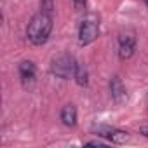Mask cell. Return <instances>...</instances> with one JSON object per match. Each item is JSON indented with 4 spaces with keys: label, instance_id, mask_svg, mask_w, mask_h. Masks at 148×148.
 Here are the masks:
<instances>
[{
    "label": "cell",
    "instance_id": "cell-2",
    "mask_svg": "<svg viewBox=\"0 0 148 148\" xmlns=\"http://www.w3.org/2000/svg\"><path fill=\"white\" fill-rule=\"evenodd\" d=\"M77 64L79 63L75 61L73 56H70L68 52H61V54H58V56L52 58V61H51V73L56 75L58 79L66 80V79L75 75Z\"/></svg>",
    "mask_w": 148,
    "mask_h": 148
},
{
    "label": "cell",
    "instance_id": "cell-5",
    "mask_svg": "<svg viewBox=\"0 0 148 148\" xmlns=\"http://www.w3.org/2000/svg\"><path fill=\"white\" fill-rule=\"evenodd\" d=\"M99 136L110 139L112 143H117V145H122L129 139V134L125 131H120V129H115V127H106V125H99L94 129Z\"/></svg>",
    "mask_w": 148,
    "mask_h": 148
},
{
    "label": "cell",
    "instance_id": "cell-11",
    "mask_svg": "<svg viewBox=\"0 0 148 148\" xmlns=\"http://www.w3.org/2000/svg\"><path fill=\"white\" fill-rule=\"evenodd\" d=\"M86 2H87V0H73V5H75L77 9H82L86 5Z\"/></svg>",
    "mask_w": 148,
    "mask_h": 148
},
{
    "label": "cell",
    "instance_id": "cell-6",
    "mask_svg": "<svg viewBox=\"0 0 148 148\" xmlns=\"http://www.w3.org/2000/svg\"><path fill=\"white\" fill-rule=\"evenodd\" d=\"M35 73H37V68L32 61H23L19 64V77L25 87H30L35 82Z\"/></svg>",
    "mask_w": 148,
    "mask_h": 148
},
{
    "label": "cell",
    "instance_id": "cell-4",
    "mask_svg": "<svg viewBox=\"0 0 148 148\" xmlns=\"http://www.w3.org/2000/svg\"><path fill=\"white\" fill-rule=\"evenodd\" d=\"M136 49V37L132 32H125L119 37V56L120 59H129Z\"/></svg>",
    "mask_w": 148,
    "mask_h": 148
},
{
    "label": "cell",
    "instance_id": "cell-7",
    "mask_svg": "<svg viewBox=\"0 0 148 148\" xmlns=\"http://www.w3.org/2000/svg\"><path fill=\"white\" fill-rule=\"evenodd\" d=\"M110 92H112V98L115 103H124L127 94H125V87L122 84V80L119 77H113L110 80Z\"/></svg>",
    "mask_w": 148,
    "mask_h": 148
},
{
    "label": "cell",
    "instance_id": "cell-10",
    "mask_svg": "<svg viewBox=\"0 0 148 148\" xmlns=\"http://www.w3.org/2000/svg\"><path fill=\"white\" fill-rule=\"evenodd\" d=\"M52 9H54V2H52V0H40V11L42 12L52 14Z\"/></svg>",
    "mask_w": 148,
    "mask_h": 148
},
{
    "label": "cell",
    "instance_id": "cell-9",
    "mask_svg": "<svg viewBox=\"0 0 148 148\" xmlns=\"http://www.w3.org/2000/svg\"><path fill=\"white\" fill-rule=\"evenodd\" d=\"M75 80L79 86H87L89 84V75H87V70L82 66V64H77V70H75Z\"/></svg>",
    "mask_w": 148,
    "mask_h": 148
},
{
    "label": "cell",
    "instance_id": "cell-14",
    "mask_svg": "<svg viewBox=\"0 0 148 148\" xmlns=\"http://www.w3.org/2000/svg\"><path fill=\"white\" fill-rule=\"evenodd\" d=\"M143 2H145V4H146V5H148V0H143Z\"/></svg>",
    "mask_w": 148,
    "mask_h": 148
},
{
    "label": "cell",
    "instance_id": "cell-3",
    "mask_svg": "<svg viewBox=\"0 0 148 148\" xmlns=\"http://www.w3.org/2000/svg\"><path fill=\"white\" fill-rule=\"evenodd\" d=\"M99 35V23L94 18H87L82 21L80 30H79V44L80 45H89L94 42Z\"/></svg>",
    "mask_w": 148,
    "mask_h": 148
},
{
    "label": "cell",
    "instance_id": "cell-13",
    "mask_svg": "<svg viewBox=\"0 0 148 148\" xmlns=\"http://www.w3.org/2000/svg\"><path fill=\"white\" fill-rule=\"evenodd\" d=\"M141 134L148 138V125H146V127H141Z\"/></svg>",
    "mask_w": 148,
    "mask_h": 148
},
{
    "label": "cell",
    "instance_id": "cell-12",
    "mask_svg": "<svg viewBox=\"0 0 148 148\" xmlns=\"http://www.w3.org/2000/svg\"><path fill=\"white\" fill-rule=\"evenodd\" d=\"M87 145H89V146H103L105 143H101V141H89Z\"/></svg>",
    "mask_w": 148,
    "mask_h": 148
},
{
    "label": "cell",
    "instance_id": "cell-1",
    "mask_svg": "<svg viewBox=\"0 0 148 148\" xmlns=\"http://www.w3.org/2000/svg\"><path fill=\"white\" fill-rule=\"evenodd\" d=\"M51 32H52V14L40 11L30 19L26 28V37L33 45H42L47 42Z\"/></svg>",
    "mask_w": 148,
    "mask_h": 148
},
{
    "label": "cell",
    "instance_id": "cell-8",
    "mask_svg": "<svg viewBox=\"0 0 148 148\" xmlns=\"http://www.w3.org/2000/svg\"><path fill=\"white\" fill-rule=\"evenodd\" d=\"M61 122L66 127H73L77 124V108L73 105H66L61 110Z\"/></svg>",
    "mask_w": 148,
    "mask_h": 148
}]
</instances>
